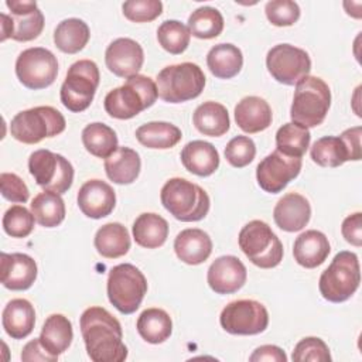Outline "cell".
I'll list each match as a JSON object with an SVG mask.
<instances>
[{
  "label": "cell",
  "mask_w": 362,
  "mask_h": 362,
  "mask_svg": "<svg viewBox=\"0 0 362 362\" xmlns=\"http://www.w3.org/2000/svg\"><path fill=\"white\" fill-rule=\"evenodd\" d=\"M147 293L144 274L130 263L110 269L107 276V297L110 304L122 314H133Z\"/></svg>",
  "instance_id": "obj_9"
},
{
  "label": "cell",
  "mask_w": 362,
  "mask_h": 362,
  "mask_svg": "<svg viewBox=\"0 0 362 362\" xmlns=\"http://www.w3.org/2000/svg\"><path fill=\"white\" fill-rule=\"evenodd\" d=\"M10 10L11 35L10 38L27 42L35 40L44 28V16L33 0H7Z\"/></svg>",
  "instance_id": "obj_18"
},
{
  "label": "cell",
  "mask_w": 362,
  "mask_h": 362,
  "mask_svg": "<svg viewBox=\"0 0 362 362\" xmlns=\"http://www.w3.org/2000/svg\"><path fill=\"white\" fill-rule=\"evenodd\" d=\"M141 160L136 150L130 147H117V150L105 158V171L110 181L116 184H132L140 174Z\"/></svg>",
  "instance_id": "obj_27"
},
{
  "label": "cell",
  "mask_w": 362,
  "mask_h": 362,
  "mask_svg": "<svg viewBox=\"0 0 362 362\" xmlns=\"http://www.w3.org/2000/svg\"><path fill=\"white\" fill-rule=\"evenodd\" d=\"M86 354L93 362H122L127 358L120 322L103 307L86 308L79 320Z\"/></svg>",
  "instance_id": "obj_1"
},
{
  "label": "cell",
  "mask_w": 362,
  "mask_h": 362,
  "mask_svg": "<svg viewBox=\"0 0 362 362\" xmlns=\"http://www.w3.org/2000/svg\"><path fill=\"white\" fill-rule=\"evenodd\" d=\"M163 206L181 222H197L209 211V195L198 184L185 178H170L161 188Z\"/></svg>",
  "instance_id": "obj_3"
},
{
  "label": "cell",
  "mask_w": 362,
  "mask_h": 362,
  "mask_svg": "<svg viewBox=\"0 0 362 362\" xmlns=\"http://www.w3.org/2000/svg\"><path fill=\"white\" fill-rule=\"evenodd\" d=\"M255 156H256L255 141L247 136H236L225 147L226 161L236 168H242L250 164Z\"/></svg>",
  "instance_id": "obj_43"
},
{
  "label": "cell",
  "mask_w": 362,
  "mask_h": 362,
  "mask_svg": "<svg viewBox=\"0 0 362 362\" xmlns=\"http://www.w3.org/2000/svg\"><path fill=\"white\" fill-rule=\"evenodd\" d=\"M361 267L354 252L337 253L331 264L321 273L318 288L321 296L331 303H344L358 290Z\"/></svg>",
  "instance_id": "obj_5"
},
{
  "label": "cell",
  "mask_w": 362,
  "mask_h": 362,
  "mask_svg": "<svg viewBox=\"0 0 362 362\" xmlns=\"http://www.w3.org/2000/svg\"><path fill=\"white\" fill-rule=\"evenodd\" d=\"M219 322L229 334L256 335L267 328L269 313L256 300H236L223 307Z\"/></svg>",
  "instance_id": "obj_13"
},
{
  "label": "cell",
  "mask_w": 362,
  "mask_h": 362,
  "mask_svg": "<svg viewBox=\"0 0 362 362\" xmlns=\"http://www.w3.org/2000/svg\"><path fill=\"white\" fill-rule=\"evenodd\" d=\"M311 134L307 127L293 122L283 124L276 133V150L280 153L301 158L310 146Z\"/></svg>",
  "instance_id": "obj_39"
},
{
  "label": "cell",
  "mask_w": 362,
  "mask_h": 362,
  "mask_svg": "<svg viewBox=\"0 0 362 362\" xmlns=\"http://www.w3.org/2000/svg\"><path fill=\"white\" fill-rule=\"evenodd\" d=\"M276 225L286 232L301 230L311 218V206L305 197L297 192L283 195L273 209Z\"/></svg>",
  "instance_id": "obj_21"
},
{
  "label": "cell",
  "mask_w": 362,
  "mask_h": 362,
  "mask_svg": "<svg viewBox=\"0 0 362 362\" xmlns=\"http://www.w3.org/2000/svg\"><path fill=\"white\" fill-rule=\"evenodd\" d=\"M157 95L168 103H181L198 98L205 86L202 69L192 62L163 68L156 79Z\"/></svg>",
  "instance_id": "obj_6"
},
{
  "label": "cell",
  "mask_w": 362,
  "mask_h": 362,
  "mask_svg": "<svg viewBox=\"0 0 362 362\" xmlns=\"http://www.w3.org/2000/svg\"><path fill=\"white\" fill-rule=\"evenodd\" d=\"M65 117L52 106H35L18 112L10 123L11 136L24 144H37L65 130Z\"/></svg>",
  "instance_id": "obj_7"
},
{
  "label": "cell",
  "mask_w": 362,
  "mask_h": 362,
  "mask_svg": "<svg viewBox=\"0 0 362 362\" xmlns=\"http://www.w3.org/2000/svg\"><path fill=\"white\" fill-rule=\"evenodd\" d=\"M189 33L201 40H211L218 37L223 30V17L219 10L202 6L198 7L188 17Z\"/></svg>",
  "instance_id": "obj_40"
},
{
  "label": "cell",
  "mask_w": 362,
  "mask_h": 362,
  "mask_svg": "<svg viewBox=\"0 0 362 362\" xmlns=\"http://www.w3.org/2000/svg\"><path fill=\"white\" fill-rule=\"evenodd\" d=\"M247 279L245 264L232 255L221 256L208 269L206 281L216 294H232L240 290Z\"/></svg>",
  "instance_id": "obj_17"
},
{
  "label": "cell",
  "mask_w": 362,
  "mask_h": 362,
  "mask_svg": "<svg viewBox=\"0 0 362 362\" xmlns=\"http://www.w3.org/2000/svg\"><path fill=\"white\" fill-rule=\"evenodd\" d=\"M72 338V324L62 314H51L45 320L40 334L41 345L47 349L48 354L54 356H59L61 354H64L69 348Z\"/></svg>",
  "instance_id": "obj_28"
},
{
  "label": "cell",
  "mask_w": 362,
  "mask_h": 362,
  "mask_svg": "<svg viewBox=\"0 0 362 362\" xmlns=\"http://www.w3.org/2000/svg\"><path fill=\"white\" fill-rule=\"evenodd\" d=\"M189 28L178 20H165L157 28L158 44L170 54L178 55L189 45Z\"/></svg>",
  "instance_id": "obj_41"
},
{
  "label": "cell",
  "mask_w": 362,
  "mask_h": 362,
  "mask_svg": "<svg viewBox=\"0 0 362 362\" xmlns=\"http://www.w3.org/2000/svg\"><path fill=\"white\" fill-rule=\"evenodd\" d=\"M34 215L23 205L10 206L3 215V229L11 238H27L34 229Z\"/></svg>",
  "instance_id": "obj_42"
},
{
  "label": "cell",
  "mask_w": 362,
  "mask_h": 362,
  "mask_svg": "<svg viewBox=\"0 0 362 362\" xmlns=\"http://www.w3.org/2000/svg\"><path fill=\"white\" fill-rule=\"evenodd\" d=\"M82 143L86 151L99 158H107L119 147L116 132L100 122L90 123L82 130Z\"/></svg>",
  "instance_id": "obj_36"
},
{
  "label": "cell",
  "mask_w": 362,
  "mask_h": 362,
  "mask_svg": "<svg viewBox=\"0 0 362 362\" xmlns=\"http://www.w3.org/2000/svg\"><path fill=\"white\" fill-rule=\"evenodd\" d=\"M116 205L113 188L102 180H89L78 191V206L83 215L100 219L112 214Z\"/></svg>",
  "instance_id": "obj_19"
},
{
  "label": "cell",
  "mask_w": 362,
  "mask_h": 362,
  "mask_svg": "<svg viewBox=\"0 0 362 362\" xmlns=\"http://www.w3.org/2000/svg\"><path fill=\"white\" fill-rule=\"evenodd\" d=\"M1 195L10 202H27L30 191L25 182L14 173H1L0 175Z\"/></svg>",
  "instance_id": "obj_47"
},
{
  "label": "cell",
  "mask_w": 362,
  "mask_h": 362,
  "mask_svg": "<svg viewBox=\"0 0 362 362\" xmlns=\"http://www.w3.org/2000/svg\"><path fill=\"white\" fill-rule=\"evenodd\" d=\"M95 247L106 259L124 256L130 249V236L127 229L119 222H110L100 226L95 235Z\"/></svg>",
  "instance_id": "obj_32"
},
{
  "label": "cell",
  "mask_w": 362,
  "mask_h": 362,
  "mask_svg": "<svg viewBox=\"0 0 362 362\" xmlns=\"http://www.w3.org/2000/svg\"><path fill=\"white\" fill-rule=\"evenodd\" d=\"M301 158L290 157L279 150L266 156L256 167V180L260 188L270 194L283 191L301 171Z\"/></svg>",
  "instance_id": "obj_15"
},
{
  "label": "cell",
  "mask_w": 362,
  "mask_h": 362,
  "mask_svg": "<svg viewBox=\"0 0 362 362\" xmlns=\"http://www.w3.org/2000/svg\"><path fill=\"white\" fill-rule=\"evenodd\" d=\"M331 106L329 86L318 76L307 75L296 83L290 109L291 122L303 127L321 124Z\"/></svg>",
  "instance_id": "obj_4"
},
{
  "label": "cell",
  "mask_w": 362,
  "mask_h": 362,
  "mask_svg": "<svg viewBox=\"0 0 362 362\" xmlns=\"http://www.w3.org/2000/svg\"><path fill=\"white\" fill-rule=\"evenodd\" d=\"M16 75L28 89H44L52 85L58 75L57 57L47 48H27L17 57Z\"/></svg>",
  "instance_id": "obj_12"
},
{
  "label": "cell",
  "mask_w": 362,
  "mask_h": 362,
  "mask_svg": "<svg viewBox=\"0 0 362 362\" xmlns=\"http://www.w3.org/2000/svg\"><path fill=\"white\" fill-rule=\"evenodd\" d=\"M90 37L88 24L81 18H65L54 31L57 48L65 54H76L85 48Z\"/></svg>",
  "instance_id": "obj_34"
},
{
  "label": "cell",
  "mask_w": 362,
  "mask_h": 362,
  "mask_svg": "<svg viewBox=\"0 0 362 362\" xmlns=\"http://www.w3.org/2000/svg\"><path fill=\"white\" fill-rule=\"evenodd\" d=\"M341 233L348 243L359 247L362 245V214L355 212L346 216L342 222Z\"/></svg>",
  "instance_id": "obj_48"
},
{
  "label": "cell",
  "mask_w": 362,
  "mask_h": 362,
  "mask_svg": "<svg viewBox=\"0 0 362 362\" xmlns=\"http://www.w3.org/2000/svg\"><path fill=\"white\" fill-rule=\"evenodd\" d=\"M28 170L34 181L44 189L57 194L66 192L74 182V167L61 154L41 148L30 154Z\"/></svg>",
  "instance_id": "obj_11"
},
{
  "label": "cell",
  "mask_w": 362,
  "mask_h": 362,
  "mask_svg": "<svg viewBox=\"0 0 362 362\" xmlns=\"http://www.w3.org/2000/svg\"><path fill=\"white\" fill-rule=\"evenodd\" d=\"M21 359L24 362H33V361H41V362H55L58 356H54L47 352V349L41 345L40 338H34L30 342H27L21 352Z\"/></svg>",
  "instance_id": "obj_49"
},
{
  "label": "cell",
  "mask_w": 362,
  "mask_h": 362,
  "mask_svg": "<svg viewBox=\"0 0 362 362\" xmlns=\"http://www.w3.org/2000/svg\"><path fill=\"white\" fill-rule=\"evenodd\" d=\"M31 212L44 228H55L65 219V202L57 192L44 191L31 201Z\"/></svg>",
  "instance_id": "obj_37"
},
{
  "label": "cell",
  "mask_w": 362,
  "mask_h": 362,
  "mask_svg": "<svg viewBox=\"0 0 362 362\" xmlns=\"http://www.w3.org/2000/svg\"><path fill=\"white\" fill-rule=\"evenodd\" d=\"M157 98L156 82L150 76L137 74L105 96V110L115 119L126 120L153 106Z\"/></svg>",
  "instance_id": "obj_2"
},
{
  "label": "cell",
  "mask_w": 362,
  "mask_h": 362,
  "mask_svg": "<svg viewBox=\"0 0 362 362\" xmlns=\"http://www.w3.org/2000/svg\"><path fill=\"white\" fill-rule=\"evenodd\" d=\"M331 252L328 238L315 229L305 230L297 236L293 246L294 260L305 267L314 269L322 264Z\"/></svg>",
  "instance_id": "obj_22"
},
{
  "label": "cell",
  "mask_w": 362,
  "mask_h": 362,
  "mask_svg": "<svg viewBox=\"0 0 362 362\" xmlns=\"http://www.w3.org/2000/svg\"><path fill=\"white\" fill-rule=\"evenodd\" d=\"M267 20L276 27H288L300 18V7L291 0H272L266 3Z\"/></svg>",
  "instance_id": "obj_45"
},
{
  "label": "cell",
  "mask_w": 362,
  "mask_h": 362,
  "mask_svg": "<svg viewBox=\"0 0 362 362\" xmlns=\"http://www.w3.org/2000/svg\"><path fill=\"white\" fill-rule=\"evenodd\" d=\"M272 107L259 96H246L235 106L236 124L249 134L266 130L272 124Z\"/></svg>",
  "instance_id": "obj_24"
},
{
  "label": "cell",
  "mask_w": 362,
  "mask_h": 362,
  "mask_svg": "<svg viewBox=\"0 0 362 362\" xmlns=\"http://www.w3.org/2000/svg\"><path fill=\"white\" fill-rule=\"evenodd\" d=\"M105 62L110 72L127 79L137 75L141 69L144 52L137 41L132 38H117L107 45Z\"/></svg>",
  "instance_id": "obj_16"
},
{
  "label": "cell",
  "mask_w": 362,
  "mask_h": 362,
  "mask_svg": "<svg viewBox=\"0 0 362 362\" xmlns=\"http://www.w3.org/2000/svg\"><path fill=\"white\" fill-rule=\"evenodd\" d=\"M206 65L212 75L219 79H230L236 76L243 65L242 51L228 42L214 45L206 55Z\"/></svg>",
  "instance_id": "obj_31"
},
{
  "label": "cell",
  "mask_w": 362,
  "mask_h": 362,
  "mask_svg": "<svg viewBox=\"0 0 362 362\" xmlns=\"http://www.w3.org/2000/svg\"><path fill=\"white\" fill-rule=\"evenodd\" d=\"M361 132H362L361 126H355V127L346 129L339 136L345 141L352 161L361 160Z\"/></svg>",
  "instance_id": "obj_51"
},
{
  "label": "cell",
  "mask_w": 362,
  "mask_h": 362,
  "mask_svg": "<svg viewBox=\"0 0 362 362\" xmlns=\"http://www.w3.org/2000/svg\"><path fill=\"white\" fill-rule=\"evenodd\" d=\"M250 362H260V361H267V362H286L287 356L284 351L276 345H262L253 351V354L249 356Z\"/></svg>",
  "instance_id": "obj_50"
},
{
  "label": "cell",
  "mask_w": 362,
  "mask_h": 362,
  "mask_svg": "<svg viewBox=\"0 0 362 362\" xmlns=\"http://www.w3.org/2000/svg\"><path fill=\"white\" fill-rule=\"evenodd\" d=\"M291 359L296 362L314 361V362H328L331 361V354L328 345L317 337H305L297 342L294 346Z\"/></svg>",
  "instance_id": "obj_44"
},
{
  "label": "cell",
  "mask_w": 362,
  "mask_h": 362,
  "mask_svg": "<svg viewBox=\"0 0 362 362\" xmlns=\"http://www.w3.org/2000/svg\"><path fill=\"white\" fill-rule=\"evenodd\" d=\"M177 257L191 266L204 263L212 253V240L206 232L198 228L181 230L174 240Z\"/></svg>",
  "instance_id": "obj_23"
},
{
  "label": "cell",
  "mask_w": 362,
  "mask_h": 362,
  "mask_svg": "<svg viewBox=\"0 0 362 362\" xmlns=\"http://www.w3.org/2000/svg\"><path fill=\"white\" fill-rule=\"evenodd\" d=\"M0 18H1V41H4L11 35V18L6 13H1Z\"/></svg>",
  "instance_id": "obj_52"
},
{
  "label": "cell",
  "mask_w": 362,
  "mask_h": 362,
  "mask_svg": "<svg viewBox=\"0 0 362 362\" xmlns=\"http://www.w3.org/2000/svg\"><path fill=\"white\" fill-rule=\"evenodd\" d=\"M37 279V263L25 253H1V284L13 291L30 288Z\"/></svg>",
  "instance_id": "obj_20"
},
{
  "label": "cell",
  "mask_w": 362,
  "mask_h": 362,
  "mask_svg": "<svg viewBox=\"0 0 362 362\" xmlns=\"http://www.w3.org/2000/svg\"><path fill=\"white\" fill-rule=\"evenodd\" d=\"M181 163L189 173L198 177H208L219 167L218 150L208 141L194 140L181 150Z\"/></svg>",
  "instance_id": "obj_25"
},
{
  "label": "cell",
  "mask_w": 362,
  "mask_h": 362,
  "mask_svg": "<svg viewBox=\"0 0 362 362\" xmlns=\"http://www.w3.org/2000/svg\"><path fill=\"white\" fill-rule=\"evenodd\" d=\"M99 79V68L93 61L79 59L74 62L61 86L59 96L62 105L74 113L86 110L95 98Z\"/></svg>",
  "instance_id": "obj_10"
},
{
  "label": "cell",
  "mask_w": 362,
  "mask_h": 362,
  "mask_svg": "<svg viewBox=\"0 0 362 362\" xmlns=\"http://www.w3.org/2000/svg\"><path fill=\"white\" fill-rule=\"evenodd\" d=\"M137 332L148 344H161L167 341L173 332V321L167 311L161 308L144 310L136 322Z\"/></svg>",
  "instance_id": "obj_33"
},
{
  "label": "cell",
  "mask_w": 362,
  "mask_h": 362,
  "mask_svg": "<svg viewBox=\"0 0 362 362\" xmlns=\"http://www.w3.org/2000/svg\"><path fill=\"white\" fill-rule=\"evenodd\" d=\"M181 137V130L168 122H148L136 130V139L147 148H171Z\"/></svg>",
  "instance_id": "obj_35"
},
{
  "label": "cell",
  "mask_w": 362,
  "mask_h": 362,
  "mask_svg": "<svg viewBox=\"0 0 362 362\" xmlns=\"http://www.w3.org/2000/svg\"><path fill=\"white\" fill-rule=\"evenodd\" d=\"M192 122L199 133L211 137L223 136L230 126L226 107L214 100H208L199 105L194 112Z\"/></svg>",
  "instance_id": "obj_30"
},
{
  "label": "cell",
  "mask_w": 362,
  "mask_h": 362,
  "mask_svg": "<svg viewBox=\"0 0 362 362\" xmlns=\"http://www.w3.org/2000/svg\"><path fill=\"white\" fill-rule=\"evenodd\" d=\"M310 154L315 164L331 168L339 167L351 160L349 150L339 136H325L318 139L313 144Z\"/></svg>",
  "instance_id": "obj_38"
},
{
  "label": "cell",
  "mask_w": 362,
  "mask_h": 362,
  "mask_svg": "<svg viewBox=\"0 0 362 362\" xmlns=\"http://www.w3.org/2000/svg\"><path fill=\"white\" fill-rule=\"evenodd\" d=\"M270 75L280 83L296 85L311 71L310 55L291 44H277L266 55Z\"/></svg>",
  "instance_id": "obj_14"
},
{
  "label": "cell",
  "mask_w": 362,
  "mask_h": 362,
  "mask_svg": "<svg viewBox=\"0 0 362 362\" xmlns=\"http://www.w3.org/2000/svg\"><path fill=\"white\" fill-rule=\"evenodd\" d=\"M239 247L260 269H272L283 260V245L272 228L259 219L247 222L239 232Z\"/></svg>",
  "instance_id": "obj_8"
},
{
  "label": "cell",
  "mask_w": 362,
  "mask_h": 362,
  "mask_svg": "<svg viewBox=\"0 0 362 362\" xmlns=\"http://www.w3.org/2000/svg\"><path fill=\"white\" fill-rule=\"evenodd\" d=\"M134 242L146 249H156L165 243L168 236L167 221L153 212L139 215L132 228Z\"/></svg>",
  "instance_id": "obj_29"
},
{
  "label": "cell",
  "mask_w": 362,
  "mask_h": 362,
  "mask_svg": "<svg viewBox=\"0 0 362 362\" xmlns=\"http://www.w3.org/2000/svg\"><path fill=\"white\" fill-rule=\"evenodd\" d=\"M123 14L133 23H148L163 13L160 0H129L122 6Z\"/></svg>",
  "instance_id": "obj_46"
},
{
  "label": "cell",
  "mask_w": 362,
  "mask_h": 362,
  "mask_svg": "<svg viewBox=\"0 0 362 362\" xmlns=\"http://www.w3.org/2000/svg\"><path fill=\"white\" fill-rule=\"evenodd\" d=\"M1 324L8 337L23 339L28 337L35 324V311L25 298H14L7 303L1 314Z\"/></svg>",
  "instance_id": "obj_26"
}]
</instances>
